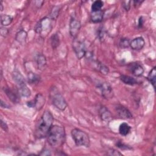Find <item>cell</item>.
Listing matches in <instances>:
<instances>
[{"label": "cell", "instance_id": "obj_4", "mask_svg": "<svg viewBox=\"0 0 156 156\" xmlns=\"http://www.w3.org/2000/svg\"><path fill=\"white\" fill-rule=\"evenodd\" d=\"M49 96L52 104L56 108L62 111L66 109L67 107L66 101L56 87H54L50 89Z\"/></svg>", "mask_w": 156, "mask_h": 156}, {"label": "cell", "instance_id": "obj_2", "mask_svg": "<svg viewBox=\"0 0 156 156\" xmlns=\"http://www.w3.org/2000/svg\"><path fill=\"white\" fill-rule=\"evenodd\" d=\"M49 144L54 147H61L65 142V128L58 125H52L46 136Z\"/></svg>", "mask_w": 156, "mask_h": 156}, {"label": "cell", "instance_id": "obj_1", "mask_svg": "<svg viewBox=\"0 0 156 156\" xmlns=\"http://www.w3.org/2000/svg\"><path fill=\"white\" fill-rule=\"evenodd\" d=\"M54 118L49 111H45L40 118L35 128V135L37 138L41 139L46 138L53 125Z\"/></svg>", "mask_w": 156, "mask_h": 156}, {"label": "cell", "instance_id": "obj_16", "mask_svg": "<svg viewBox=\"0 0 156 156\" xmlns=\"http://www.w3.org/2000/svg\"><path fill=\"white\" fill-rule=\"evenodd\" d=\"M119 79L124 83L129 85H134L138 83L137 80L135 78L130 77L129 76L122 74V75L120 76Z\"/></svg>", "mask_w": 156, "mask_h": 156}, {"label": "cell", "instance_id": "obj_34", "mask_svg": "<svg viewBox=\"0 0 156 156\" xmlns=\"http://www.w3.org/2000/svg\"><path fill=\"white\" fill-rule=\"evenodd\" d=\"M1 107L2 108H10V106L4 102L2 99L1 100Z\"/></svg>", "mask_w": 156, "mask_h": 156}, {"label": "cell", "instance_id": "obj_7", "mask_svg": "<svg viewBox=\"0 0 156 156\" xmlns=\"http://www.w3.org/2000/svg\"><path fill=\"white\" fill-rule=\"evenodd\" d=\"M80 27L81 23L80 21L75 17H71L69 24V30L70 35L73 38L76 37L79 32Z\"/></svg>", "mask_w": 156, "mask_h": 156}, {"label": "cell", "instance_id": "obj_12", "mask_svg": "<svg viewBox=\"0 0 156 156\" xmlns=\"http://www.w3.org/2000/svg\"><path fill=\"white\" fill-rule=\"evenodd\" d=\"M99 114L101 119L106 122H110L112 119V115L110 112L104 105H101L99 109Z\"/></svg>", "mask_w": 156, "mask_h": 156}, {"label": "cell", "instance_id": "obj_24", "mask_svg": "<svg viewBox=\"0 0 156 156\" xmlns=\"http://www.w3.org/2000/svg\"><path fill=\"white\" fill-rule=\"evenodd\" d=\"M104 5V2L100 0H96L94 1L91 5V12H96L102 10Z\"/></svg>", "mask_w": 156, "mask_h": 156}, {"label": "cell", "instance_id": "obj_30", "mask_svg": "<svg viewBox=\"0 0 156 156\" xmlns=\"http://www.w3.org/2000/svg\"><path fill=\"white\" fill-rule=\"evenodd\" d=\"M130 1H124L122 2V6L126 10H129L130 8Z\"/></svg>", "mask_w": 156, "mask_h": 156}, {"label": "cell", "instance_id": "obj_25", "mask_svg": "<svg viewBox=\"0 0 156 156\" xmlns=\"http://www.w3.org/2000/svg\"><path fill=\"white\" fill-rule=\"evenodd\" d=\"M27 79L30 83H37L40 81V76L33 73H29Z\"/></svg>", "mask_w": 156, "mask_h": 156}, {"label": "cell", "instance_id": "obj_32", "mask_svg": "<svg viewBox=\"0 0 156 156\" xmlns=\"http://www.w3.org/2000/svg\"><path fill=\"white\" fill-rule=\"evenodd\" d=\"M40 155H51V151L48 149H44L43 151H42L41 152V153L40 154Z\"/></svg>", "mask_w": 156, "mask_h": 156}, {"label": "cell", "instance_id": "obj_20", "mask_svg": "<svg viewBox=\"0 0 156 156\" xmlns=\"http://www.w3.org/2000/svg\"><path fill=\"white\" fill-rule=\"evenodd\" d=\"M130 130H131V127L127 123L123 122L120 124L118 130L120 135L122 136H126L130 133Z\"/></svg>", "mask_w": 156, "mask_h": 156}, {"label": "cell", "instance_id": "obj_28", "mask_svg": "<svg viewBox=\"0 0 156 156\" xmlns=\"http://www.w3.org/2000/svg\"><path fill=\"white\" fill-rule=\"evenodd\" d=\"M116 145L118 147L120 148L121 149H131L129 146L125 144L124 143H122L121 141H118L116 142Z\"/></svg>", "mask_w": 156, "mask_h": 156}, {"label": "cell", "instance_id": "obj_6", "mask_svg": "<svg viewBox=\"0 0 156 156\" xmlns=\"http://www.w3.org/2000/svg\"><path fill=\"white\" fill-rule=\"evenodd\" d=\"M73 48L78 59H81L86 55V46L83 42L80 40H74L73 43Z\"/></svg>", "mask_w": 156, "mask_h": 156}, {"label": "cell", "instance_id": "obj_26", "mask_svg": "<svg viewBox=\"0 0 156 156\" xmlns=\"http://www.w3.org/2000/svg\"><path fill=\"white\" fill-rule=\"evenodd\" d=\"M60 40H59V37L57 34H54L51 37V44L53 49H55L58 45H59Z\"/></svg>", "mask_w": 156, "mask_h": 156}, {"label": "cell", "instance_id": "obj_8", "mask_svg": "<svg viewBox=\"0 0 156 156\" xmlns=\"http://www.w3.org/2000/svg\"><path fill=\"white\" fill-rule=\"evenodd\" d=\"M44 98L41 93H38L36 95L35 98L32 101L27 102V105L29 107H34L37 110H40L44 105Z\"/></svg>", "mask_w": 156, "mask_h": 156}, {"label": "cell", "instance_id": "obj_3", "mask_svg": "<svg viewBox=\"0 0 156 156\" xmlns=\"http://www.w3.org/2000/svg\"><path fill=\"white\" fill-rule=\"evenodd\" d=\"M72 138L77 146L88 147L90 145V140L88 135L79 129H73L71 132Z\"/></svg>", "mask_w": 156, "mask_h": 156}, {"label": "cell", "instance_id": "obj_21", "mask_svg": "<svg viewBox=\"0 0 156 156\" xmlns=\"http://www.w3.org/2000/svg\"><path fill=\"white\" fill-rule=\"evenodd\" d=\"M147 79L148 81L152 84L153 87L155 88V79H156V68L154 66L149 73Z\"/></svg>", "mask_w": 156, "mask_h": 156}, {"label": "cell", "instance_id": "obj_27", "mask_svg": "<svg viewBox=\"0 0 156 156\" xmlns=\"http://www.w3.org/2000/svg\"><path fill=\"white\" fill-rule=\"evenodd\" d=\"M129 44H130V41L128 38H122L120 40L119 45L122 48H126L129 47Z\"/></svg>", "mask_w": 156, "mask_h": 156}, {"label": "cell", "instance_id": "obj_17", "mask_svg": "<svg viewBox=\"0 0 156 156\" xmlns=\"http://www.w3.org/2000/svg\"><path fill=\"white\" fill-rule=\"evenodd\" d=\"M27 35V32L25 30H20L16 33L15 39L21 44H24L26 43Z\"/></svg>", "mask_w": 156, "mask_h": 156}, {"label": "cell", "instance_id": "obj_13", "mask_svg": "<svg viewBox=\"0 0 156 156\" xmlns=\"http://www.w3.org/2000/svg\"><path fill=\"white\" fill-rule=\"evenodd\" d=\"M104 12L102 10L91 12L90 15V20L94 23H98L102 21L104 17Z\"/></svg>", "mask_w": 156, "mask_h": 156}, {"label": "cell", "instance_id": "obj_11", "mask_svg": "<svg viewBox=\"0 0 156 156\" xmlns=\"http://www.w3.org/2000/svg\"><path fill=\"white\" fill-rule=\"evenodd\" d=\"M128 67L130 72L132 73V74L136 77H139L143 75L144 71L143 66L136 62L130 63Z\"/></svg>", "mask_w": 156, "mask_h": 156}, {"label": "cell", "instance_id": "obj_36", "mask_svg": "<svg viewBox=\"0 0 156 156\" xmlns=\"http://www.w3.org/2000/svg\"><path fill=\"white\" fill-rule=\"evenodd\" d=\"M0 6H1V11H2V10H3V6H2V2H1V4H0Z\"/></svg>", "mask_w": 156, "mask_h": 156}, {"label": "cell", "instance_id": "obj_15", "mask_svg": "<svg viewBox=\"0 0 156 156\" xmlns=\"http://www.w3.org/2000/svg\"><path fill=\"white\" fill-rule=\"evenodd\" d=\"M5 93L8 96L9 99H10L11 101H12L13 103H18L20 101V99L18 96L16 95V93H15L12 90L7 87H4L3 88Z\"/></svg>", "mask_w": 156, "mask_h": 156}, {"label": "cell", "instance_id": "obj_9", "mask_svg": "<svg viewBox=\"0 0 156 156\" xmlns=\"http://www.w3.org/2000/svg\"><path fill=\"white\" fill-rule=\"evenodd\" d=\"M115 110L119 117L122 119H131L133 117L130 110L124 105L118 104L115 107Z\"/></svg>", "mask_w": 156, "mask_h": 156}, {"label": "cell", "instance_id": "obj_14", "mask_svg": "<svg viewBox=\"0 0 156 156\" xmlns=\"http://www.w3.org/2000/svg\"><path fill=\"white\" fill-rule=\"evenodd\" d=\"M18 90L19 94L23 97H29L31 94L30 89L28 88L26 83H23L18 85Z\"/></svg>", "mask_w": 156, "mask_h": 156}, {"label": "cell", "instance_id": "obj_33", "mask_svg": "<svg viewBox=\"0 0 156 156\" xmlns=\"http://www.w3.org/2000/svg\"><path fill=\"white\" fill-rule=\"evenodd\" d=\"M1 35L2 36H6L7 34H8V30L6 28H3V27H1Z\"/></svg>", "mask_w": 156, "mask_h": 156}, {"label": "cell", "instance_id": "obj_18", "mask_svg": "<svg viewBox=\"0 0 156 156\" xmlns=\"http://www.w3.org/2000/svg\"><path fill=\"white\" fill-rule=\"evenodd\" d=\"M12 77L13 80L18 85L23 83H25V80L23 76L18 70H15L12 73Z\"/></svg>", "mask_w": 156, "mask_h": 156}, {"label": "cell", "instance_id": "obj_23", "mask_svg": "<svg viewBox=\"0 0 156 156\" xmlns=\"http://www.w3.org/2000/svg\"><path fill=\"white\" fill-rule=\"evenodd\" d=\"M13 20V17L8 15H2L1 16V22L4 26H9L11 24Z\"/></svg>", "mask_w": 156, "mask_h": 156}, {"label": "cell", "instance_id": "obj_10", "mask_svg": "<svg viewBox=\"0 0 156 156\" xmlns=\"http://www.w3.org/2000/svg\"><path fill=\"white\" fill-rule=\"evenodd\" d=\"M145 45V41L141 37H138L133 38L130 41L129 46L132 49L135 51H139L143 48Z\"/></svg>", "mask_w": 156, "mask_h": 156}, {"label": "cell", "instance_id": "obj_5", "mask_svg": "<svg viewBox=\"0 0 156 156\" xmlns=\"http://www.w3.org/2000/svg\"><path fill=\"white\" fill-rule=\"evenodd\" d=\"M101 96L105 99H110L113 97L114 93L112 86L107 82H98L96 85Z\"/></svg>", "mask_w": 156, "mask_h": 156}, {"label": "cell", "instance_id": "obj_31", "mask_svg": "<svg viewBox=\"0 0 156 156\" xmlns=\"http://www.w3.org/2000/svg\"><path fill=\"white\" fill-rule=\"evenodd\" d=\"M1 126L2 129L4 131H5V132L8 131V126H7V123H6L5 122H4L2 119H1Z\"/></svg>", "mask_w": 156, "mask_h": 156}, {"label": "cell", "instance_id": "obj_19", "mask_svg": "<svg viewBox=\"0 0 156 156\" xmlns=\"http://www.w3.org/2000/svg\"><path fill=\"white\" fill-rule=\"evenodd\" d=\"M95 65H96V67L97 68V69L102 74L104 75H107L109 73V68L104 63H102V62L98 61V60H96L95 62Z\"/></svg>", "mask_w": 156, "mask_h": 156}, {"label": "cell", "instance_id": "obj_29", "mask_svg": "<svg viewBox=\"0 0 156 156\" xmlns=\"http://www.w3.org/2000/svg\"><path fill=\"white\" fill-rule=\"evenodd\" d=\"M107 155H122V154L119 152V151L115 150V149H110L108 151H107Z\"/></svg>", "mask_w": 156, "mask_h": 156}, {"label": "cell", "instance_id": "obj_35", "mask_svg": "<svg viewBox=\"0 0 156 156\" xmlns=\"http://www.w3.org/2000/svg\"><path fill=\"white\" fill-rule=\"evenodd\" d=\"M143 25V17H140L139 19V23H138V26L140 27H141Z\"/></svg>", "mask_w": 156, "mask_h": 156}, {"label": "cell", "instance_id": "obj_22", "mask_svg": "<svg viewBox=\"0 0 156 156\" xmlns=\"http://www.w3.org/2000/svg\"><path fill=\"white\" fill-rule=\"evenodd\" d=\"M37 64L38 68L40 69H43L46 65V59L44 55L40 54L37 57Z\"/></svg>", "mask_w": 156, "mask_h": 156}]
</instances>
